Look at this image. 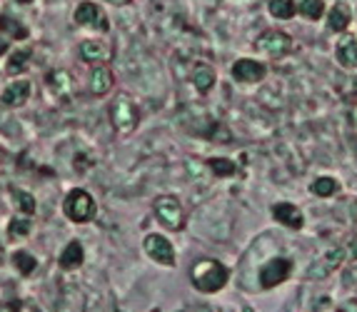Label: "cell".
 Returning <instances> with one entry per match:
<instances>
[{
    "instance_id": "cell-12",
    "label": "cell",
    "mask_w": 357,
    "mask_h": 312,
    "mask_svg": "<svg viewBox=\"0 0 357 312\" xmlns=\"http://www.w3.org/2000/svg\"><path fill=\"white\" fill-rule=\"evenodd\" d=\"M75 23L77 25H98L100 31H107V23L96 3H80V6L75 8Z\"/></svg>"
},
{
    "instance_id": "cell-5",
    "label": "cell",
    "mask_w": 357,
    "mask_h": 312,
    "mask_svg": "<svg viewBox=\"0 0 357 312\" xmlns=\"http://www.w3.org/2000/svg\"><path fill=\"white\" fill-rule=\"evenodd\" d=\"M292 272V263L287 258H275L270 263H265L260 267V288L262 290H273L278 288L280 282H285Z\"/></svg>"
},
{
    "instance_id": "cell-13",
    "label": "cell",
    "mask_w": 357,
    "mask_h": 312,
    "mask_svg": "<svg viewBox=\"0 0 357 312\" xmlns=\"http://www.w3.org/2000/svg\"><path fill=\"white\" fill-rule=\"evenodd\" d=\"M110 88H113V72L98 65L96 70L90 72V91L96 95H105V93H110Z\"/></svg>"
},
{
    "instance_id": "cell-16",
    "label": "cell",
    "mask_w": 357,
    "mask_h": 312,
    "mask_svg": "<svg viewBox=\"0 0 357 312\" xmlns=\"http://www.w3.org/2000/svg\"><path fill=\"white\" fill-rule=\"evenodd\" d=\"M337 63L342 68H357V40L355 38H345V40H340Z\"/></svg>"
},
{
    "instance_id": "cell-34",
    "label": "cell",
    "mask_w": 357,
    "mask_h": 312,
    "mask_svg": "<svg viewBox=\"0 0 357 312\" xmlns=\"http://www.w3.org/2000/svg\"><path fill=\"white\" fill-rule=\"evenodd\" d=\"M18 3H23V6H28V3H33V0H18Z\"/></svg>"
},
{
    "instance_id": "cell-33",
    "label": "cell",
    "mask_w": 357,
    "mask_h": 312,
    "mask_svg": "<svg viewBox=\"0 0 357 312\" xmlns=\"http://www.w3.org/2000/svg\"><path fill=\"white\" fill-rule=\"evenodd\" d=\"M6 48H8V45H6V42H3V40H0V55L6 53Z\"/></svg>"
},
{
    "instance_id": "cell-8",
    "label": "cell",
    "mask_w": 357,
    "mask_h": 312,
    "mask_svg": "<svg viewBox=\"0 0 357 312\" xmlns=\"http://www.w3.org/2000/svg\"><path fill=\"white\" fill-rule=\"evenodd\" d=\"M342 260H345V250H342V247L330 250L322 260L312 263V267L307 270V280H322V277H328L330 272L337 270L340 265H342Z\"/></svg>"
},
{
    "instance_id": "cell-21",
    "label": "cell",
    "mask_w": 357,
    "mask_h": 312,
    "mask_svg": "<svg viewBox=\"0 0 357 312\" xmlns=\"http://www.w3.org/2000/svg\"><path fill=\"white\" fill-rule=\"evenodd\" d=\"M298 10L307 20H317L325 13V0H298Z\"/></svg>"
},
{
    "instance_id": "cell-4",
    "label": "cell",
    "mask_w": 357,
    "mask_h": 312,
    "mask_svg": "<svg viewBox=\"0 0 357 312\" xmlns=\"http://www.w3.org/2000/svg\"><path fill=\"white\" fill-rule=\"evenodd\" d=\"M137 118H140V115H137L135 102H132L130 98H128V95L115 98V102L110 105V120H113L115 130H120V132L135 130Z\"/></svg>"
},
{
    "instance_id": "cell-35",
    "label": "cell",
    "mask_w": 357,
    "mask_h": 312,
    "mask_svg": "<svg viewBox=\"0 0 357 312\" xmlns=\"http://www.w3.org/2000/svg\"><path fill=\"white\" fill-rule=\"evenodd\" d=\"M337 312H347V310H337Z\"/></svg>"
},
{
    "instance_id": "cell-24",
    "label": "cell",
    "mask_w": 357,
    "mask_h": 312,
    "mask_svg": "<svg viewBox=\"0 0 357 312\" xmlns=\"http://www.w3.org/2000/svg\"><path fill=\"white\" fill-rule=\"evenodd\" d=\"M13 263H15V267H18L23 275H30V272H36V267H38V260L33 258V255H28L25 250H20V252H15L13 255Z\"/></svg>"
},
{
    "instance_id": "cell-25",
    "label": "cell",
    "mask_w": 357,
    "mask_h": 312,
    "mask_svg": "<svg viewBox=\"0 0 357 312\" xmlns=\"http://www.w3.org/2000/svg\"><path fill=\"white\" fill-rule=\"evenodd\" d=\"M30 61V50H18V53H13L10 55V61H8V72H23L25 65H28Z\"/></svg>"
},
{
    "instance_id": "cell-32",
    "label": "cell",
    "mask_w": 357,
    "mask_h": 312,
    "mask_svg": "<svg viewBox=\"0 0 357 312\" xmlns=\"http://www.w3.org/2000/svg\"><path fill=\"white\" fill-rule=\"evenodd\" d=\"M107 3H113V6H123V3H128V0H107Z\"/></svg>"
},
{
    "instance_id": "cell-10",
    "label": "cell",
    "mask_w": 357,
    "mask_h": 312,
    "mask_svg": "<svg viewBox=\"0 0 357 312\" xmlns=\"http://www.w3.org/2000/svg\"><path fill=\"white\" fill-rule=\"evenodd\" d=\"M273 217L290 230H300L303 228V222H305L300 208H295L292 203H275L273 205Z\"/></svg>"
},
{
    "instance_id": "cell-3",
    "label": "cell",
    "mask_w": 357,
    "mask_h": 312,
    "mask_svg": "<svg viewBox=\"0 0 357 312\" xmlns=\"http://www.w3.org/2000/svg\"><path fill=\"white\" fill-rule=\"evenodd\" d=\"M155 215L160 217L162 225L170 230L185 228V210L175 195H160V198L155 200Z\"/></svg>"
},
{
    "instance_id": "cell-27",
    "label": "cell",
    "mask_w": 357,
    "mask_h": 312,
    "mask_svg": "<svg viewBox=\"0 0 357 312\" xmlns=\"http://www.w3.org/2000/svg\"><path fill=\"white\" fill-rule=\"evenodd\" d=\"M28 233H30L28 220H10V235H20V237H25Z\"/></svg>"
},
{
    "instance_id": "cell-28",
    "label": "cell",
    "mask_w": 357,
    "mask_h": 312,
    "mask_svg": "<svg viewBox=\"0 0 357 312\" xmlns=\"http://www.w3.org/2000/svg\"><path fill=\"white\" fill-rule=\"evenodd\" d=\"M0 28H6V31L13 33V36L25 38V28H20L18 23H10V18H0Z\"/></svg>"
},
{
    "instance_id": "cell-18",
    "label": "cell",
    "mask_w": 357,
    "mask_h": 312,
    "mask_svg": "<svg viewBox=\"0 0 357 312\" xmlns=\"http://www.w3.org/2000/svg\"><path fill=\"white\" fill-rule=\"evenodd\" d=\"M80 58L88 63H98V61H105L107 58V48L102 45L100 40H85L80 45Z\"/></svg>"
},
{
    "instance_id": "cell-19",
    "label": "cell",
    "mask_w": 357,
    "mask_h": 312,
    "mask_svg": "<svg viewBox=\"0 0 357 312\" xmlns=\"http://www.w3.org/2000/svg\"><path fill=\"white\" fill-rule=\"evenodd\" d=\"M48 85L53 88L55 95H68L73 88V80H70V72L66 70H55L48 75Z\"/></svg>"
},
{
    "instance_id": "cell-7",
    "label": "cell",
    "mask_w": 357,
    "mask_h": 312,
    "mask_svg": "<svg viewBox=\"0 0 357 312\" xmlns=\"http://www.w3.org/2000/svg\"><path fill=\"white\" fill-rule=\"evenodd\" d=\"M145 252H148L155 263L167 265V267L175 265V250H173V245H170V240L162 237V235H148V237H145Z\"/></svg>"
},
{
    "instance_id": "cell-23",
    "label": "cell",
    "mask_w": 357,
    "mask_h": 312,
    "mask_svg": "<svg viewBox=\"0 0 357 312\" xmlns=\"http://www.w3.org/2000/svg\"><path fill=\"white\" fill-rule=\"evenodd\" d=\"M208 165H210V170H213L215 175H220V178H227V175L238 173V165H235L232 160H227V157H213Z\"/></svg>"
},
{
    "instance_id": "cell-15",
    "label": "cell",
    "mask_w": 357,
    "mask_h": 312,
    "mask_svg": "<svg viewBox=\"0 0 357 312\" xmlns=\"http://www.w3.org/2000/svg\"><path fill=\"white\" fill-rule=\"evenodd\" d=\"M350 20H352V15H350V8L345 6V3H337V6L330 10V15H328V28L333 33H342L350 25Z\"/></svg>"
},
{
    "instance_id": "cell-29",
    "label": "cell",
    "mask_w": 357,
    "mask_h": 312,
    "mask_svg": "<svg viewBox=\"0 0 357 312\" xmlns=\"http://www.w3.org/2000/svg\"><path fill=\"white\" fill-rule=\"evenodd\" d=\"M15 312H40V310L33 305H25V302H15Z\"/></svg>"
},
{
    "instance_id": "cell-31",
    "label": "cell",
    "mask_w": 357,
    "mask_h": 312,
    "mask_svg": "<svg viewBox=\"0 0 357 312\" xmlns=\"http://www.w3.org/2000/svg\"><path fill=\"white\" fill-rule=\"evenodd\" d=\"M0 312H15V302L13 305H0Z\"/></svg>"
},
{
    "instance_id": "cell-30",
    "label": "cell",
    "mask_w": 357,
    "mask_h": 312,
    "mask_svg": "<svg viewBox=\"0 0 357 312\" xmlns=\"http://www.w3.org/2000/svg\"><path fill=\"white\" fill-rule=\"evenodd\" d=\"M347 247H350V255H352V260H357V237H352V240H350V245H347Z\"/></svg>"
},
{
    "instance_id": "cell-14",
    "label": "cell",
    "mask_w": 357,
    "mask_h": 312,
    "mask_svg": "<svg viewBox=\"0 0 357 312\" xmlns=\"http://www.w3.org/2000/svg\"><path fill=\"white\" fill-rule=\"evenodd\" d=\"M83 260H85V252H83V245L77 240H73L70 245L63 250V255L58 258V263H60V267H66V270H73V267H80L83 265Z\"/></svg>"
},
{
    "instance_id": "cell-26",
    "label": "cell",
    "mask_w": 357,
    "mask_h": 312,
    "mask_svg": "<svg viewBox=\"0 0 357 312\" xmlns=\"http://www.w3.org/2000/svg\"><path fill=\"white\" fill-rule=\"evenodd\" d=\"M13 198L18 200V208L25 215H33V212H36V198H33V195H28V192H23V190H15Z\"/></svg>"
},
{
    "instance_id": "cell-11",
    "label": "cell",
    "mask_w": 357,
    "mask_h": 312,
    "mask_svg": "<svg viewBox=\"0 0 357 312\" xmlns=\"http://www.w3.org/2000/svg\"><path fill=\"white\" fill-rule=\"evenodd\" d=\"M30 95V83L28 80H15V83H10L3 91V95H0V102L6 105V108H20L25 100H28Z\"/></svg>"
},
{
    "instance_id": "cell-20",
    "label": "cell",
    "mask_w": 357,
    "mask_h": 312,
    "mask_svg": "<svg viewBox=\"0 0 357 312\" xmlns=\"http://www.w3.org/2000/svg\"><path fill=\"white\" fill-rule=\"evenodd\" d=\"M310 190L315 192L317 198H333V195H337L340 182L335 180V178H317V180L310 185Z\"/></svg>"
},
{
    "instance_id": "cell-2",
    "label": "cell",
    "mask_w": 357,
    "mask_h": 312,
    "mask_svg": "<svg viewBox=\"0 0 357 312\" xmlns=\"http://www.w3.org/2000/svg\"><path fill=\"white\" fill-rule=\"evenodd\" d=\"M63 210H66L68 220L88 222L96 217V200L90 198L85 190H73V192H68L66 203H63Z\"/></svg>"
},
{
    "instance_id": "cell-17",
    "label": "cell",
    "mask_w": 357,
    "mask_h": 312,
    "mask_svg": "<svg viewBox=\"0 0 357 312\" xmlns=\"http://www.w3.org/2000/svg\"><path fill=\"white\" fill-rule=\"evenodd\" d=\"M192 83H195V88L200 93H208L215 85V70L210 65H205V63H200V65H195V70H192Z\"/></svg>"
},
{
    "instance_id": "cell-22",
    "label": "cell",
    "mask_w": 357,
    "mask_h": 312,
    "mask_svg": "<svg viewBox=\"0 0 357 312\" xmlns=\"http://www.w3.org/2000/svg\"><path fill=\"white\" fill-rule=\"evenodd\" d=\"M270 13H273L275 18L290 20L295 15V3L292 0H270Z\"/></svg>"
},
{
    "instance_id": "cell-1",
    "label": "cell",
    "mask_w": 357,
    "mask_h": 312,
    "mask_svg": "<svg viewBox=\"0 0 357 312\" xmlns=\"http://www.w3.org/2000/svg\"><path fill=\"white\" fill-rule=\"evenodd\" d=\"M227 277V267L218 260H200V263L192 265L190 270V280L200 292H218V290L225 288Z\"/></svg>"
},
{
    "instance_id": "cell-9",
    "label": "cell",
    "mask_w": 357,
    "mask_h": 312,
    "mask_svg": "<svg viewBox=\"0 0 357 312\" xmlns=\"http://www.w3.org/2000/svg\"><path fill=\"white\" fill-rule=\"evenodd\" d=\"M265 72H268V68L260 61H252V58H240L232 65V78L240 80V83H257V80L265 78Z\"/></svg>"
},
{
    "instance_id": "cell-6",
    "label": "cell",
    "mask_w": 357,
    "mask_h": 312,
    "mask_svg": "<svg viewBox=\"0 0 357 312\" xmlns=\"http://www.w3.org/2000/svg\"><path fill=\"white\" fill-rule=\"evenodd\" d=\"M257 50H262L270 58H282V55H287L292 50V40L290 36H285L280 31H268L257 38Z\"/></svg>"
}]
</instances>
